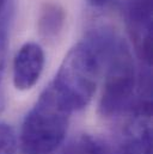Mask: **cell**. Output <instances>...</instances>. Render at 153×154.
Returning a JSON list of instances; mask_svg holds the SVG:
<instances>
[{"label": "cell", "mask_w": 153, "mask_h": 154, "mask_svg": "<svg viewBox=\"0 0 153 154\" xmlns=\"http://www.w3.org/2000/svg\"><path fill=\"white\" fill-rule=\"evenodd\" d=\"M105 75L98 110L104 117H114L130 110L138 87L132 50L127 42L108 29H96Z\"/></svg>", "instance_id": "cell-1"}, {"label": "cell", "mask_w": 153, "mask_h": 154, "mask_svg": "<svg viewBox=\"0 0 153 154\" xmlns=\"http://www.w3.org/2000/svg\"><path fill=\"white\" fill-rule=\"evenodd\" d=\"M102 69V49L92 31L67 53L50 85L71 112L78 111L91 102Z\"/></svg>", "instance_id": "cell-2"}, {"label": "cell", "mask_w": 153, "mask_h": 154, "mask_svg": "<svg viewBox=\"0 0 153 154\" xmlns=\"http://www.w3.org/2000/svg\"><path fill=\"white\" fill-rule=\"evenodd\" d=\"M71 111L49 86L27 114L22 130L20 146L25 154H50L65 140Z\"/></svg>", "instance_id": "cell-3"}, {"label": "cell", "mask_w": 153, "mask_h": 154, "mask_svg": "<svg viewBox=\"0 0 153 154\" xmlns=\"http://www.w3.org/2000/svg\"><path fill=\"white\" fill-rule=\"evenodd\" d=\"M126 22L138 57L146 67L152 57V1H126Z\"/></svg>", "instance_id": "cell-4"}, {"label": "cell", "mask_w": 153, "mask_h": 154, "mask_svg": "<svg viewBox=\"0 0 153 154\" xmlns=\"http://www.w3.org/2000/svg\"><path fill=\"white\" fill-rule=\"evenodd\" d=\"M44 51L35 42H28L20 47L13 60L12 80L19 91L33 88L41 78L44 68Z\"/></svg>", "instance_id": "cell-5"}, {"label": "cell", "mask_w": 153, "mask_h": 154, "mask_svg": "<svg viewBox=\"0 0 153 154\" xmlns=\"http://www.w3.org/2000/svg\"><path fill=\"white\" fill-rule=\"evenodd\" d=\"M117 154H152L151 117L134 115Z\"/></svg>", "instance_id": "cell-6"}, {"label": "cell", "mask_w": 153, "mask_h": 154, "mask_svg": "<svg viewBox=\"0 0 153 154\" xmlns=\"http://www.w3.org/2000/svg\"><path fill=\"white\" fill-rule=\"evenodd\" d=\"M66 22L65 8L54 1H45L39 10L37 19L38 34L44 39H55Z\"/></svg>", "instance_id": "cell-7"}, {"label": "cell", "mask_w": 153, "mask_h": 154, "mask_svg": "<svg viewBox=\"0 0 153 154\" xmlns=\"http://www.w3.org/2000/svg\"><path fill=\"white\" fill-rule=\"evenodd\" d=\"M62 154H110V152L102 140L84 134L73 139L65 147Z\"/></svg>", "instance_id": "cell-8"}, {"label": "cell", "mask_w": 153, "mask_h": 154, "mask_svg": "<svg viewBox=\"0 0 153 154\" xmlns=\"http://www.w3.org/2000/svg\"><path fill=\"white\" fill-rule=\"evenodd\" d=\"M18 147V139L14 129L7 123L0 122V154H14Z\"/></svg>", "instance_id": "cell-9"}, {"label": "cell", "mask_w": 153, "mask_h": 154, "mask_svg": "<svg viewBox=\"0 0 153 154\" xmlns=\"http://www.w3.org/2000/svg\"><path fill=\"white\" fill-rule=\"evenodd\" d=\"M6 55H7V35L5 28L0 25V81L2 79V74L5 71Z\"/></svg>", "instance_id": "cell-10"}, {"label": "cell", "mask_w": 153, "mask_h": 154, "mask_svg": "<svg viewBox=\"0 0 153 154\" xmlns=\"http://www.w3.org/2000/svg\"><path fill=\"white\" fill-rule=\"evenodd\" d=\"M87 1H89V4H90L91 6H93V7H102V6L107 5L110 0H87Z\"/></svg>", "instance_id": "cell-11"}, {"label": "cell", "mask_w": 153, "mask_h": 154, "mask_svg": "<svg viewBox=\"0 0 153 154\" xmlns=\"http://www.w3.org/2000/svg\"><path fill=\"white\" fill-rule=\"evenodd\" d=\"M5 2H6V0H0V12H1V10H2L4 6H5Z\"/></svg>", "instance_id": "cell-12"}, {"label": "cell", "mask_w": 153, "mask_h": 154, "mask_svg": "<svg viewBox=\"0 0 153 154\" xmlns=\"http://www.w3.org/2000/svg\"><path fill=\"white\" fill-rule=\"evenodd\" d=\"M126 1H152V0H126Z\"/></svg>", "instance_id": "cell-13"}]
</instances>
